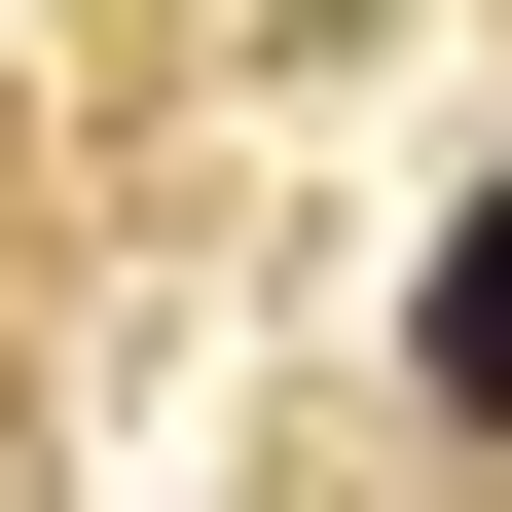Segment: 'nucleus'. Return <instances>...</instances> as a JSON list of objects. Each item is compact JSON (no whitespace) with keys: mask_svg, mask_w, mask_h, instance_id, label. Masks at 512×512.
Wrapping results in <instances>:
<instances>
[{"mask_svg":"<svg viewBox=\"0 0 512 512\" xmlns=\"http://www.w3.org/2000/svg\"><path fill=\"white\" fill-rule=\"evenodd\" d=\"M403 403H439V439H512V220H439V293H403Z\"/></svg>","mask_w":512,"mask_h":512,"instance_id":"nucleus-1","label":"nucleus"}]
</instances>
